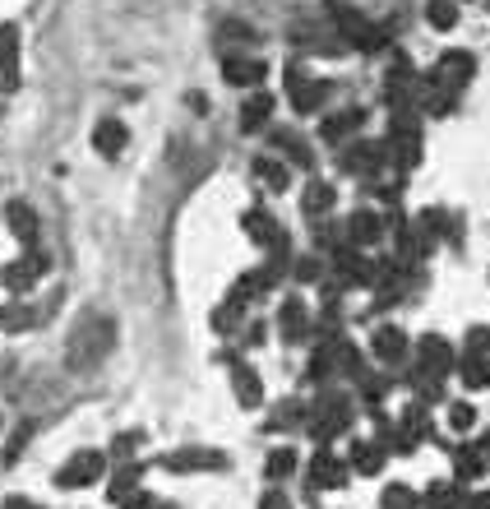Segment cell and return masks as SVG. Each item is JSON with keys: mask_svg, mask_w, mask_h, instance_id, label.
I'll use <instances>...</instances> for the list:
<instances>
[{"mask_svg": "<svg viewBox=\"0 0 490 509\" xmlns=\"http://www.w3.org/2000/svg\"><path fill=\"white\" fill-rule=\"evenodd\" d=\"M472 70H477V56H472V51H444V56H440V70H435V84L453 93V89H462V84L472 79Z\"/></svg>", "mask_w": 490, "mask_h": 509, "instance_id": "cell-4", "label": "cell"}, {"mask_svg": "<svg viewBox=\"0 0 490 509\" xmlns=\"http://www.w3.org/2000/svg\"><path fill=\"white\" fill-rule=\"evenodd\" d=\"M407 352V338H402V329H393V325H384L375 334V357L379 361H398Z\"/></svg>", "mask_w": 490, "mask_h": 509, "instance_id": "cell-17", "label": "cell"}, {"mask_svg": "<svg viewBox=\"0 0 490 509\" xmlns=\"http://www.w3.org/2000/svg\"><path fill=\"white\" fill-rule=\"evenodd\" d=\"M291 468H296V454H291V449H278V454H268V477H274V481H278V477H287Z\"/></svg>", "mask_w": 490, "mask_h": 509, "instance_id": "cell-30", "label": "cell"}, {"mask_svg": "<svg viewBox=\"0 0 490 509\" xmlns=\"http://www.w3.org/2000/svg\"><path fill=\"white\" fill-rule=\"evenodd\" d=\"M5 218H10V232L23 241V246H38V232H42V223H38V213H33V204H23V199H14L10 208H5Z\"/></svg>", "mask_w": 490, "mask_h": 509, "instance_id": "cell-9", "label": "cell"}, {"mask_svg": "<svg viewBox=\"0 0 490 509\" xmlns=\"http://www.w3.org/2000/svg\"><path fill=\"white\" fill-rule=\"evenodd\" d=\"M342 172H375L384 163V144H370V140H351V148H342Z\"/></svg>", "mask_w": 490, "mask_h": 509, "instance_id": "cell-8", "label": "cell"}, {"mask_svg": "<svg viewBox=\"0 0 490 509\" xmlns=\"http://www.w3.org/2000/svg\"><path fill=\"white\" fill-rule=\"evenodd\" d=\"M342 477H347V468L334 459L329 449H319V454H315V463H310V487L334 491V487H342Z\"/></svg>", "mask_w": 490, "mask_h": 509, "instance_id": "cell-10", "label": "cell"}, {"mask_svg": "<svg viewBox=\"0 0 490 509\" xmlns=\"http://www.w3.org/2000/svg\"><path fill=\"white\" fill-rule=\"evenodd\" d=\"M0 325H5V329H29L33 325V310L29 306H10V310H0Z\"/></svg>", "mask_w": 490, "mask_h": 509, "instance_id": "cell-31", "label": "cell"}, {"mask_svg": "<svg viewBox=\"0 0 490 509\" xmlns=\"http://www.w3.org/2000/svg\"><path fill=\"white\" fill-rule=\"evenodd\" d=\"M259 509H291V505H287V496H283V491H268V496L259 500Z\"/></svg>", "mask_w": 490, "mask_h": 509, "instance_id": "cell-37", "label": "cell"}, {"mask_svg": "<svg viewBox=\"0 0 490 509\" xmlns=\"http://www.w3.org/2000/svg\"><path fill=\"white\" fill-rule=\"evenodd\" d=\"M472 421H477V412H472L468 403H453V408H449V426H453V431H468Z\"/></svg>", "mask_w": 490, "mask_h": 509, "instance_id": "cell-33", "label": "cell"}, {"mask_svg": "<svg viewBox=\"0 0 490 509\" xmlns=\"http://www.w3.org/2000/svg\"><path fill=\"white\" fill-rule=\"evenodd\" d=\"M112 343H116V325L106 315H84L79 319V329L70 338V366L74 370H89L97 366L106 352H112Z\"/></svg>", "mask_w": 490, "mask_h": 509, "instance_id": "cell-1", "label": "cell"}, {"mask_svg": "<svg viewBox=\"0 0 490 509\" xmlns=\"http://www.w3.org/2000/svg\"><path fill=\"white\" fill-rule=\"evenodd\" d=\"M477 454H481V459H490V431H486V440H481V449H477Z\"/></svg>", "mask_w": 490, "mask_h": 509, "instance_id": "cell-41", "label": "cell"}, {"mask_svg": "<svg viewBox=\"0 0 490 509\" xmlns=\"http://www.w3.org/2000/svg\"><path fill=\"white\" fill-rule=\"evenodd\" d=\"M458 375H462V385H468V389H486L490 385V361L486 357H462Z\"/></svg>", "mask_w": 490, "mask_h": 509, "instance_id": "cell-19", "label": "cell"}, {"mask_svg": "<svg viewBox=\"0 0 490 509\" xmlns=\"http://www.w3.org/2000/svg\"><path fill=\"white\" fill-rule=\"evenodd\" d=\"M153 509H176V505H153Z\"/></svg>", "mask_w": 490, "mask_h": 509, "instance_id": "cell-42", "label": "cell"}, {"mask_svg": "<svg viewBox=\"0 0 490 509\" xmlns=\"http://www.w3.org/2000/svg\"><path fill=\"white\" fill-rule=\"evenodd\" d=\"M134 449H139V436H121V440H116V454H121V459H125V454H134Z\"/></svg>", "mask_w": 490, "mask_h": 509, "instance_id": "cell-38", "label": "cell"}, {"mask_svg": "<svg viewBox=\"0 0 490 509\" xmlns=\"http://www.w3.org/2000/svg\"><path fill=\"white\" fill-rule=\"evenodd\" d=\"M102 468H106V459H102L97 449H79L74 459L61 468V477H56V481H61L65 491H79V487H93V481L102 477Z\"/></svg>", "mask_w": 490, "mask_h": 509, "instance_id": "cell-3", "label": "cell"}, {"mask_svg": "<svg viewBox=\"0 0 490 509\" xmlns=\"http://www.w3.org/2000/svg\"><path fill=\"white\" fill-rule=\"evenodd\" d=\"M421 500H417V491L412 487H389L384 491V509H417Z\"/></svg>", "mask_w": 490, "mask_h": 509, "instance_id": "cell-28", "label": "cell"}, {"mask_svg": "<svg viewBox=\"0 0 490 509\" xmlns=\"http://www.w3.org/2000/svg\"><path fill=\"white\" fill-rule=\"evenodd\" d=\"M283 148H287V157H296V163H301V167H315V153L306 148V140L301 135H291V130H278V135H274Z\"/></svg>", "mask_w": 490, "mask_h": 509, "instance_id": "cell-24", "label": "cell"}, {"mask_svg": "<svg viewBox=\"0 0 490 509\" xmlns=\"http://www.w3.org/2000/svg\"><path fill=\"white\" fill-rule=\"evenodd\" d=\"M255 176L268 185V191H283V185H287V167L274 163V157H259V163H255Z\"/></svg>", "mask_w": 490, "mask_h": 509, "instance_id": "cell-25", "label": "cell"}, {"mask_svg": "<svg viewBox=\"0 0 490 509\" xmlns=\"http://www.w3.org/2000/svg\"><path fill=\"white\" fill-rule=\"evenodd\" d=\"M296 274L310 283V278H319V264H315V259H301V264H296Z\"/></svg>", "mask_w": 490, "mask_h": 509, "instance_id": "cell-39", "label": "cell"}, {"mask_svg": "<svg viewBox=\"0 0 490 509\" xmlns=\"http://www.w3.org/2000/svg\"><path fill=\"white\" fill-rule=\"evenodd\" d=\"M306 306H301V297H291L287 306H283V334L287 338H306Z\"/></svg>", "mask_w": 490, "mask_h": 509, "instance_id": "cell-22", "label": "cell"}, {"mask_svg": "<svg viewBox=\"0 0 490 509\" xmlns=\"http://www.w3.org/2000/svg\"><path fill=\"white\" fill-rule=\"evenodd\" d=\"M264 61H255V56H227V65H223V79L227 84H259L264 79Z\"/></svg>", "mask_w": 490, "mask_h": 509, "instance_id": "cell-12", "label": "cell"}, {"mask_svg": "<svg viewBox=\"0 0 490 509\" xmlns=\"http://www.w3.org/2000/svg\"><path fill=\"white\" fill-rule=\"evenodd\" d=\"M481 468H486V459L477 449H462L458 454V481H472V477H481Z\"/></svg>", "mask_w": 490, "mask_h": 509, "instance_id": "cell-27", "label": "cell"}, {"mask_svg": "<svg viewBox=\"0 0 490 509\" xmlns=\"http://www.w3.org/2000/svg\"><path fill=\"white\" fill-rule=\"evenodd\" d=\"M93 144H97L102 157H121L125 144H130V130H125L121 121H102V125L93 130Z\"/></svg>", "mask_w": 490, "mask_h": 509, "instance_id": "cell-11", "label": "cell"}, {"mask_svg": "<svg viewBox=\"0 0 490 509\" xmlns=\"http://www.w3.org/2000/svg\"><path fill=\"white\" fill-rule=\"evenodd\" d=\"M46 274V255H23L14 264H5V274H0V283H5L10 292H29L38 278Z\"/></svg>", "mask_w": 490, "mask_h": 509, "instance_id": "cell-6", "label": "cell"}, {"mask_svg": "<svg viewBox=\"0 0 490 509\" xmlns=\"http://www.w3.org/2000/svg\"><path fill=\"white\" fill-rule=\"evenodd\" d=\"M134 481H139V468H121V472H116V481H112V500L130 496V491H134Z\"/></svg>", "mask_w": 490, "mask_h": 509, "instance_id": "cell-32", "label": "cell"}, {"mask_svg": "<svg viewBox=\"0 0 490 509\" xmlns=\"http://www.w3.org/2000/svg\"><path fill=\"white\" fill-rule=\"evenodd\" d=\"M287 93H291V106H296L301 116L319 112V106L329 102V84H324V79H306L301 65H291V70H287Z\"/></svg>", "mask_w": 490, "mask_h": 509, "instance_id": "cell-2", "label": "cell"}, {"mask_svg": "<svg viewBox=\"0 0 490 509\" xmlns=\"http://www.w3.org/2000/svg\"><path fill=\"white\" fill-rule=\"evenodd\" d=\"M426 19L435 23V29H453V23H458V5H453V0H430Z\"/></svg>", "mask_w": 490, "mask_h": 509, "instance_id": "cell-26", "label": "cell"}, {"mask_svg": "<svg viewBox=\"0 0 490 509\" xmlns=\"http://www.w3.org/2000/svg\"><path fill=\"white\" fill-rule=\"evenodd\" d=\"M361 121H366V112H361V106H357V112H338V116H329V121L319 125V135L329 140V144H338V140H347V135H351V130H357Z\"/></svg>", "mask_w": 490, "mask_h": 509, "instance_id": "cell-16", "label": "cell"}, {"mask_svg": "<svg viewBox=\"0 0 490 509\" xmlns=\"http://www.w3.org/2000/svg\"><path fill=\"white\" fill-rule=\"evenodd\" d=\"M19 84V29L0 23V93H10Z\"/></svg>", "mask_w": 490, "mask_h": 509, "instance_id": "cell-5", "label": "cell"}, {"mask_svg": "<svg viewBox=\"0 0 490 509\" xmlns=\"http://www.w3.org/2000/svg\"><path fill=\"white\" fill-rule=\"evenodd\" d=\"M5 509H42V505H33V500H23V496H10V500H5Z\"/></svg>", "mask_w": 490, "mask_h": 509, "instance_id": "cell-40", "label": "cell"}, {"mask_svg": "<svg viewBox=\"0 0 490 509\" xmlns=\"http://www.w3.org/2000/svg\"><path fill=\"white\" fill-rule=\"evenodd\" d=\"M481 352H490V329H472L468 334V357H481Z\"/></svg>", "mask_w": 490, "mask_h": 509, "instance_id": "cell-35", "label": "cell"}, {"mask_svg": "<svg viewBox=\"0 0 490 509\" xmlns=\"http://www.w3.org/2000/svg\"><path fill=\"white\" fill-rule=\"evenodd\" d=\"M351 463H357L361 472H379V468H384V445L357 440V445H351Z\"/></svg>", "mask_w": 490, "mask_h": 509, "instance_id": "cell-20", "label": "cell"}, {"mask_svg": "<svg viewBox=\"0 0 490 509\" xmlns=\"http://www.w3.org/2000/svg\"><path fill=\"white\" fill-rule=\"evenodd\" d=\"M306 213H310V218H319V213H329L334 208V185L329 181H310V191H306Z\"/></svg>", "mask_w": 490, "mask_h": 509, "instance_id": "cell-21", "label": "cell"}, {"mask_svg": "<svg viewBox=\"0 0 490 509\" xmlns=\"http://www.w3.org/2000/svg\"><path fill=\"white\" fill-rule=\"evenodd\" d=\"M245 232H250L255 241H264V246H274V241H278V227L268 223V213H259V208L245 213Z\"/></svg>", "mask_w": 490, "mask_h": 509, "instance_id": "cell-23", "label": "cell"}, {"mask_svg": "<svg viewBox=\"0 0 490 509\" xmlns=\"http://www.w3.org/2000/svg\"><path fill=\"white\" fill-rule=\"evenodd\" d=\"M167 468H176V472H190V468H223V454H217V449H181V454H172V459H167Z\"/></svg>", "mask_w": 490, "mask_h": 509, "instance_id": "cell-15", "label": "cell"}, {"mask_svg": "<svg viewBox=\"0 0 490 509\" xmlns=\"http://www.w3.org/2000/svg\"><path fill=\"white\" fill-rule=\"evenodd\" d=\"M121 505H125V509H153L157 500H153V496H144V491H130V496H121Z\"/></svg>", "mask_w": 490, "mask_h": 509, "instance_id": "cell-36", "label": "cell"}, {"mask_svg": "<svg viewBox=\"0 0 490 509\" xmlns=\"http://www.w3.org/2000/svg\"><path fill=\"white\" fill-rule=\"evenodd\" d=\"M268 116H274V98H268V93H255L250 102H245V112H241V125H245V130H259V125H268Z\"/></svg>", "mask_w": 490, "mask_h": 509, "instance_id": "cell-18", "label": "cell"}, {"mask_svg": "<svg viewBox=\"0 0 490 509\" xmlns=\"http://www.w3.org/2000/svg\"><path fill=\"white\" fill-rule=\"evenodd\" d=\"M236 325H241V301H227L223 310L213 315V329H217V334H232Z\"/></svg>", "mask_w": 490, "mask_h": 509, "instance_id": "cell-29", "label": "cell"}, {"mask_svg": "<svg viewBox=\"0 0 490 509\" xmlns=\"http://www.w3.org/2000/svg\"><path fill=\"white\" fill-rule=\"evenodd\" d=\"M417 357H421V370L430 375V380H440V375L453 370V347H449L444 338H421Z\"/></svg>", "mask_w": 490, "mask_h": 509, "instance_id": "cell-7", "label": "cell"}, {"mask_svg": "<svg viewBox=\"0 0 490 509\" xmlns=\"http://www.w3.org/2000/svg\"><path fill=\"white\" fill-rule=\"evenodd\" d=\"M347 236L351 241H357V246H370V241H379V236H384V218H375V213H351V218H347Z\"/></svg>", "mask_w": 490, "mask_h": 509, "instance_id": "cell-13", "label": "cell"}, {"mask_svg": "<svg viewBox=\"0 0 490 509\" xmlns=\"http://www.w3.org/2000/svg\"><path fill=\"white\" fill-rule=\"evenodd\" d=\"M232 385H236V398H241V408H259L264 389H259V375H255L250 366H241V361H236V370H232Z\"/></svg>", "mask_w": 490, "mask_h": 509, "instance_id": "cell-14", "label": "cell"}, {"mask_svg": "<svg viewBox=\"0 0 490 509\" xmlns=\"http://www.w3.org/2000/svg\"><path fill=\"white\" fill-rule=\"evenodd\" d=\"M296 421H301V408H296L291 398H287V403L274 412V426H283V431H287V426H296Z\"/></svg>", "mask_w": 490, "mask_h": 509, "instance_id": "cell-34", "label": "cell"}]
</instances>
